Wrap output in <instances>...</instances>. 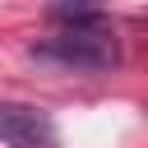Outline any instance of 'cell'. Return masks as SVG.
Returning a JSON list of instances; mask_svg holds the SVG:
<instances>
[{
  "instance_id": "6da1fadb",
  "label": "cell",
  "mask_w": 148,
  "mask_h": 148,
  "mask_svg": "<svg viewBox=\"0 0 148 148\" xmlns=\"http://www.w3.org/2000/svg\"><path fill=\"white\" fill-rule=\"evenodd\" d=\"M32 56L51 60V65H65V69H116L120 65V42L102 18H88V23H65V32L32 46Z\"/></svg>"
},
{
  "instance_id": "7a4b0ae2",
  "label": "cell",
  "mask_w": 148,
  "mask_h": 148,
  "mask_svg": "<svg viewBox=\"0 0 148 148\" xmlns=\"http://www.w3.org/2000/svg\"><path fill=\"white\" fill-rule=\"evenodd\" d=\"M0 139L9 148H51L56 143V130H51V120L37 106L0 102Z\"/></svg>"
},
{
  "instance_id": "3957f363",
  "label": "cell",
  "mask_w": 148,
  "mask_h": 148,
  "mask_svg": "<svg viewBox=\"0 0 148 148\" xmlns=\"http://www.w3.org/2000/svg\"><path fill=\"white\" fill-rule=\"evenodd\" d=\"M46 14L65 23H88V18H102V0H51Z\"/></svg>"
}]
</instances>
